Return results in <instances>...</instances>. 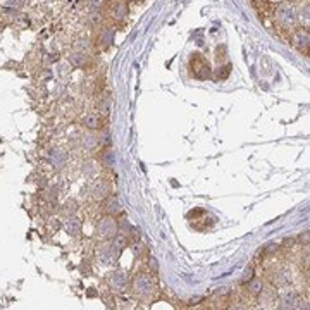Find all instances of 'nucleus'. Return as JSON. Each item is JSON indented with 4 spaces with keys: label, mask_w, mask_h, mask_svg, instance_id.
Wrapping results in <instances>:
<instances>
[{
    "label": "nucleus",
    "mask_w": 310,
    "mask_h": 310,
    "mask_svg": "<svg viewBox=\"0 0 310 310\" xmlns=\"http://www.w3.org/2000/svg\"><path fill=\"white\" fill-rule=\"evenodd\" d=\"M157 293L155 279L150 274H138L133 279V295L140 300H148Z\"/></svg>",
    "instance_id": "f257e3e1"
},
{
    "label": "nucleus",
    "mask_w": 310,
    "mask_h": 310,
    "mask_svg": "<svg viewBox=\"0 0 310 310\" xmlns=\"http://www.w3.org/2000/svg\"><path fill=\"white\" fill-rule=\"evenodd\" d=\"M117 232H119V222L116 221L114 215H103L99 221V224H97V234L103 241H110Z\"/></svg>",
    "instance_id": "f03ea898"
},
{
    "label": "nucleus",
    "mask_w": 310,
    "mask_h": 310,
    "mask_svg": "<svg viewBox=\"0 0 310 310\" xmlns=\"http://www.w3.org/2000/svg\"><path fill=\"white\" fill-rule=\"evenodd\" d=\"M276 19H278L279 25L284 26V28H291V26H295L296 21H298V14H296L293 5L283 4L279 5V9L276 11Z\"/></svg>",
    "instance_id": "7ed1b4c3"
},
{
    "label": "nucleus",
    "mask_w": 310,
    "mask_h": 310,
    "mask_svg": "<svg viewBox=\"0 0 310 310\" xmlns=\"http://www.w3.org/2000/svg\"><path fill=\"white\" fill-rule=\"evenodd\" d=\"M97 257H99V262L102 265H112L116 264L117 258H119V250L114 247L112 241H109V243H105L103 247H100Z\"/></svg>",
    "instance_id": "20e7f679"
},
{
    "label": "nucleus",
    "mask_w": 310,
    "mask_h": 310,
    "mask_svg": "<svg viewBox=\"0 0 310 310\" xmlns=\"http://www.w3.org/2000/svg\"><path fill=\"white\" fill-rule=\"evenodd\" d=\"M109 284L112 288V291L123 293L128 289V284H129V276H128L126 271H114L110 274Z\"/></svg>",
    "instance_id": "39448f33"
},
{
    "label": "nucleus",
    "mask_w": 310,
    "mask_h": 310,
    "mask_svg": "<svg viewBox=\"0 0 310 310\" xmlns=\"http://www.w3.org/2000/svg\"><path fill=\"white\" fill-rule=\"evenodd\" d=\"M109 195H112V188H110V183H107V181H95L90 186V197L93 200H105Z\"/></svg>",
    "instance_id": "423d86ee"
},
{
    "label": "nucleus",
    "mask_w": 310,
    "mask_h": 310,
    "mask_svg": "<svg viewBox=\"0 0 310 310\" xmlns=\"http://www.w3.org/2000/svg\"><path fill=\"white\" fill-rule=\"evenodd\" d=\"M64 231L73 238H78L83 231L81 219H78L76 215H67L66 221H64Z\"/></svg>",
    "instance_id": "0eeeda50"
},
{
    "label": "nucleus",
    "mask_w": 310,
    "mask_h": 310,
    "mask_svg": "<svg viewBox=\"0 0 310 310\" xmlns=\"http://www.w3.org/2000/svg\"><path fill=\"white\" fill-rule=\"evenodd\" d=\"M302 296L295 291H288L281 296V309H302Z\"/></svg>",
    "instance_id": "6e6552de"
},
{
    "label": "nucleus",
    "mask_w": 310,
    "mask_h": 310,
    "mask_svg": "<svg viewBox=\"0 0 310 310\" xmlns=\"http://www.w3.org/2000/svg\"><path fill=\"white\" fill-rule=\"evenodd\" d=\"M49 162H50V166H52L55 171L64 169V167H66V164H67V154L64 150H59V148H55V150L50 152Z\"/></svg>",
    "instance_id": "1a4fd4ad"
},
{
    "label": "nucleus",
    "mask_w": 310,
    "mask_h": 310,
    "mask_svg": "<svg viewBox=\"0 0 310 310\" xmlns=\"http://www.w3.org/2000/svg\"><path fill=\"white\" fill-rule=\"evenodd\" d=\"M83 126H85L86 129H90V131H99V129H102V128H103V119H102V116H100V114H97V112L86 114V116L83 117Z\"/></svg>",
    "instance_id": "9d476101"
},
{
    "label": "nucleus",
    "mask_w": 310,
    "mask_h": 310,
    "mask_svg": "<svg viewBox=\"0 0 310 310\" xmlns=\"http://www.w3.org/2000/svg\"><path fill=\"white\" fill-rule=\"evenodd\" d=\"M100 145H102L100 143V136L97 133H93V131H90V133H86L81 136V147L85 148V150L93 152V150H97Z\"/></svg>",
    "instance_id": "9b49d317"
},
{
    "label": "nucleus",
    "mask_w": 310,
    "mask_h": 310,
    "mask_svg": "<svg viewBox=\"0 0 310 310\" xmlns=\"http://www.w3.org/2000/svg\"><path fill=\"white\" fill-rule=\"evenodd\" d=\"M309 42H310V36H309V31H298L295 36H293V45L296 47V49L300 50V52H307V49H309Z\"/></svg>",
    "instance_id": "f8f14e48"
},
{
    "label": "nucleus",
    "mask_w": 310,
    "mask_h": 310,
    "mask_svg": "<svg viewBox=\"0 0 310 310\" xmlns=\"http://www.w3.org/2000/svg\"><path fill=\"white\" fill-rule=\"evenodd\" d=\"M128 14H129V9H128V4L124 0L116 2V4L112 5V18L116 19V21H124V19L128 18Z\"/></svg>",
    "instance_id": "ddd939ff"
},
{
    "label": "nucleus",
    "mask_w": 310,
    "mask_h": 310,
    "mask_svg": "<svg viewBox=\"0 0 310 310\" xmlns=\"http://www.w3.org/2000/svg\"><path fill=\"white\" fill-rule=\"evenodd\" d=\"M105 212L109 215H117L121 214V210H123V207H121V202L119 198L116 197V195H109V197L105 198Z\"/></svg>",
    "instance_id": "4468645a"
},
{
    "label": "nucleus",
    "mask_w": 310,
    "mask_h": 310,
    "mask_svg": "<svg viewBox=\"0 0 310 310\" xmlns=\"http://www.w3.org/2000/svg\"><path fill=\"white\" fill-rule=\"evenodd\" d=\"M99 42H100V45H102L103 49H107V47L112 45V42H114V29L110 28V26H105V28L100 31Z\"/></svg>",
    "instance_id": "2eb2a0df"
},
{
    "label": "nucleus",
    "mask_w": 310,
    "mask_h": 310,
    "mask_svg": "<svg viewBox=\"0 0 310 310\" xmlns=\"http://www.w3.org/2000/svg\"><path fill=\"white\" fill-rule=\"evenodd\" d=\"M69 62H71V66H74V67H83L86 62H88V55H86V52H78V50H74V52L69 55Z\"/></svg>",
    "instance_id": "dca6fc26"
},
{
    "label": "nucleus",
    "mask_w": 310,
    "mask_h": 310,
    "mask_svg": "<svg viewBox=\"0 0 310 310\" xmlns=\"http://www.w3.org/2000/svg\"><path fill=\"white\" fill-rule=\"evenodd\" d=\"M110 241H112V245H114V247H116L119 252H121V250H124V248L128 247V243H129V240H128V234H126V232H117L116 236H114Z\"/></svg>",
    "instance_id": "f3484780"
},
{
    "label": "nucleus",
    "mask_w": 310,
    "mask_h": 310,
    "mask_svg": "<svg viewBox=\"0 0 310 310\" xmlns=\"http://www.w3.org/2000/svg\"><path fill=\"white\" fill-rule=\"evenodd\" d=\"M100 160H102L103 166L112 167V166H114V162H116V157H114V152L110 150L109 147H105V150L102 152V157H100Z\"/></svg>",
    "instance_id": "a211bd4d"
},
{
    "label": "nucleus",
    "mask_w": 310,
    "mask_h": 310,
    "mask_svg": "<svg viewBox=\"0 0 310 310\" xmlns=\"http://www.w3.org/2000/svg\"><path fill=\"white\" fill-rule=\"evenodd\" d=\"M78 208H79V205H78V202L74 200V198H69V200L62 205V212L66 215H74L78 212Z\"/></svg>",
    "instance_id": "6ab92c4d"
},
{
    "label": "nucleus",
    "mask_w": 310,
    "mask_h": 310,
    "mask_svg": "<svg viewBox=\"0 0 310 310\" xmlns=\"http://www.w3.org/2000/svg\"><path fill=\"white\" fill-rule=\"evenodd\" d=\"M88 23H90V26H93V28H99L100 25L103 23V16L100 14V11H90V14H88Z\"/></svg>",
    "instance_id": "aec40b11"
},
{
    "label": "nucleus",
    "mask_w": 310,
    "mask_h": 310,
    "mask_svg": "<svg viewBox=\"0 0 310 310\" xmlns=\"http://www.w3.org/2000/svg\"><path fill=\"white\" fill-rule=\"evenodd\" d=\"M248 289H250L252 295H260V293L264 291V283H262L260 279H252V281L248 283Z\"/></svg>",
    "instance_id": "412c9836"
},
{
    "label": "nucleus",
    "mask_w": 310,
    "mask_h": 310,
    "mask_svg": "<svg viewBox=\"0 0 310 310\" xmlns=\"http://www.w3.org/2000/svg\"><path fill=\"white\" fill-rule=\"evenodd\" d=\"M81 171L85 176H93V174L97 173V162H93V160H85V162L81 164Z\"/></svg>",
    "instance_id": "4be33fe9"
},
{
    "label": "nucleus",
    "mask_w": 310,
    "mask_h": 310,
    "mask_svg": "<svg viewBox=\"0 0 310 310\" xmlns=\"http://www.w3.org/2000/svg\"><path fill=\"white\" fill-rule=\"evenodd\" d=\"M86 2H88L90 9H93V11H102L107 5V0H86Z\"/></svg>",
    "instance_id": "5701e85b"
},
{
    "label": "nucleus",
    "mask_w": 310,
    "mask_h": 310,
    "mask_svg": "<svg viewBox=\"0 0 310 310\" xmlns=\"http://www.w3.org/2000/svg\"><path fill=\"white\" fill-rule=\"evenodd\" d=\"M110 109H112V100H110V97H103L102 102H100V110L103 114H109Z\"/></svg>",
    "instance_id": "b1692460"
},
{
    "label": "nucleus",
    "mask_w": 310,
    "mask_h": 310,
    "mask_svg": "<svg viewBox=\"0 0 310 310\" xmlns=\"http://www.w3.org/2000/svg\"><path fill=\"white\" fill-rule=\"evenodd\" d=\"M88 49H90L88 40H78V42L74 43V50H78V52H86Z\"/></svg>",
    "instance_id": "393cba45"
},
{
    "label": "nucleus",
    "mask_w": 310,
    "mask_h": 310,
    "mask_svg": "<svg viewBox=\"0 0 310 310\" xmlns=\"http://www.w3.org/2000/svg\"><path fill=\"white\" fill-rule=\"evenodd\" d=\"M57 197H59V188L57 186H50L49 190H47V198L49 200H57Z\"/></svg>",
    "instance_id": "a878e982"
},
{
    "label": "nucleus",
    "mask_w": 310,
    "mask_h": 310,
    "mask_svg": "<svg viewBox=\"0 0 310 310\" xmlns=\"http://www.w3.org/2000/svg\"><path fill=\"white\" fill-rule=\"evenodd\" d=\"M100 143L103 145V147H109L110 143H112V136H110V133L109 131H105V133L100 136Z\"/></svg>",
    "instance_id": "bb28decb"
},
{
    "label": "nucleus",
    "mask_w": 310,
    "mask_h": 310,
    "mask_svg": "<svg viewBox=\"0 0 310 310\" xmlns=\"http://www.w3.org/2000/svg\"><path fill=\"white\" fill-rule=\"evenodd\" d=\"M26 0H7V5L9 7H14V9H19L25 5Z\"/></svg>",
    "instance_id": "cd10ccee"
},
{
    "label": "nucleus",
    "mask_w": 310,
    "mask_h": 310,
    "mask_svg": "<svg viewBox=\"0 0 310 310\" xmlns=\"http://www.w3.org/2000/svg\"><path fill=\"white\" fill-rule=\"evenodd\" d=\"M148 265H150V269L154 272L159 271V264H157V258H155V257H150V260H148Z\"/></svg>",
    "instance_id": "c85d7f7f"
},
{
    "label": "nucleus",
    "mask_w": 310,
    "mask_h": 310,
    "mask_svg": "<svg viewBox=\"0 0 310 310\" xmlns=\"http://www.w3.org/2000/svg\"><path fill=\"white\" fill-rule=\"evenodd\" d=\"M302 19L305 21V26H309V5H305V9L302 11Z\"/></svg>",
    "instance_id": "c756f323"
},
{
    "label": "nucleus",
    "mask_w": 310,
    "mask_h": 310,
    "mask_svg": "<svg viewBox=\"0 0 310 310\" xmlns=\"http://www.w3.org/2000/svg\"><path fill=\"white\" fill-rule=\"evenodd\" d=\"M141 252H143V247H141V245H136V247H134V254L141 255Z\"/></svg>",
    "instance_id": "7c9ffc66"
},
{
    "label": "nucleus",
    "mask_w": 310,
    "mask_h": 310,
    "mask_svg": "<svg viewBox=\"0 0 310 310\" xmlns=\"http://www.w3.org/2000/svg\"><path fill=\"white\" fill-rule=\"evenodd\" d=\"M271 2H278V4H281L283 0H271Z\"/></svg>",
    "instance_id": "2f4dec72"
}]
</instances>
